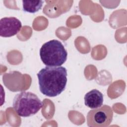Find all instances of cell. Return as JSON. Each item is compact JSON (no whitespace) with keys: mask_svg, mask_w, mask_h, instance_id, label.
<instances>
[{"mask_svg":"<svg viewBox=\"0 0 127 127\" xmlns=\"http://www.w3.org/2000/svg\"><path fill=\"white\" fill-rule=\"evenodd\" d=\"M84 99L85 106L92 109L101 107L104 101L103 94L96 89L87 92L85 95Z\"/></svg>","mask_w":127,"mask_h":127,"instance_id":"8992f818","label":"cell"},{"mask_svg":"<svg viewBox=\"0 0 127 127\" xmlns=\"http://www.w3.org/2000/svg\"><path fill=\"white\" fill-rule=\"evenodd\" d=\"M113 112L108 105H104L89 111L87 115V125L89 127H106L111 123Z\"/></svg>","mask_w":127,"mask_h":127,"instance_id":"277c9868","label":"cell"},{"mask_svg":"<svg viewBox=\"0 0 127 127\" xmlns=\"http://www.w3.org/2000/svg\"><path fill=\"white\" fill-rule=\"evenodd\" d=\"M43 2L42 0H22L23 10L27 12L35 13L41 9Z\"/></svg>","mask_w":127,"mask_h":127,"instance_id":"52a82bcc","label":"cell"},{"mask_svg":"<svg viewBox=\"0 0 127 127\" xmlns=\"http://www.w3.org/2000/svg\"><path fill=\"white\" fill-rule=\"evenodd\" d=\"M21 21L15 17H5L0 20V36L10 37L17 34L21 30Z\"/></svg>","mask_w":127,"mask_h":127,"instance_id":"5b68a950","label":"cell"},{"mask_svg":"<svg viewBox=\"0 0 127 127\" xmlns=\"http://www.w3.org/2000/svg\"><path fill=\"white\" fill-rule=\"evenodd\" d=\"M41 92L48 97L59 95L65 88L67 70L64 66H46L37 73Z\"/></svg>","mask_w":127,"mask_h":127,"instance_id":"6da1fadb","label":"cell"},{"mask_svg":"<svg viewBox=\"0 0 127 127\" xmlns=\"http://www.w3.org/2000/svg\"><path fill=\"white\" fill-rule=\"evenodd\" d=\"M43 104L38 97L30 92L22 91L14 97L13 107L20 117H28L36 114Z\"/></svg>","mask_w":127,"mask_h":127,"instance_id":"3957f363","label":"cell"},{"mask_svg":"<svg viewBox=\"0 0 127 127\" xmlns=\"http://www.w3.org/2000/svg\"><path fill=\"white\" fill-rule=\"evenodd\" d=\"M40 56L46 66H60L66 61L67 53L60 41L54 39L42 45L40 50Z\"/></svg>","mask_w":127,"mask_h":127,"instance_id":"7a4b0ae2","label":"cell"}]
</instances>
